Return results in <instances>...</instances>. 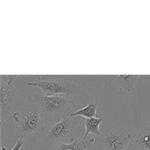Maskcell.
<instances>
[{
	"mask_svg": "<svg viewBox=\"0 0 150 150\" xmlns=\"http://www.w3.org/2000/svg\"><path fill=\"white\" fill-rule=\"evenodd\" d=\"M92 146H95V138H88L86 140L73 138L71 142L56 144L50 150H89Z\"/></svg>",
	"mask_w": 150,
	"mask_h": 150,
	"instance_id": "6",
	"label": "cell"
},
{
	"mask_svg": "<svg viewBox=\"0 0 150 150\" xmlns=\"http://www.w3.org/2000/svg\"><path fill=\"white\" fill-rule=\"evenodd\" d=\"M139 77V75H119L117 84L125 92H130L134 89Z\"/></svg>",
	"mask_w": 150,
	"mask_h": 150,
	"instance_id": "11",
	"label": "cell"
},
{
	"mask_svg": "<svg viewBox=\"0 0 150 150\" xmlns=\"http://www.w3.org/2000/svg\"><path fill=\"white\" fill-rule=\"evenodd\" d=\"M33 100L39 109L43 121L54 123L67 117L70 111V97L67 95L48 96L44 94L33 95Z\"/></svg>",
	"mask_w": 150,
	"mask_h": 150,
	"instance_id": "1",
	"label": "cell"
},
{
	"mask_svg": "<svg viewBox=\"0 0 150 150\" xmlns=\"http://www.w3.org/2000/svg\"><path fill=\"white\" fill-rule=\"evenodd\" d=\"M75 122L76 120H74V118L69 115V117H64L60 121L53 124L47 133L45 139V145L52 147L58 144L71 142L73 137H70V133Z\"/></svg>",
	"mask_w": 150,
	"mask_h": 150,
	"instance_id": "5",
	"label": "cell"
},
{
	"mask_svg": "<svg viewBox=\"0 0 150 150\" xmlns=\"http://www.w3.org/2000/svg\"><path fill=\"white\" fill-rule=\"evenodd\" d=\"M133 145L136 150H150V122L136 134Z\"/></svg>",
	"mask_w": 150,
	"mask_h": 150,
	"instance_id": "8",
	"label": "cell"
},
{
	"mask_svg": "<svg viewBox=\"0 0 150 150\" xmlns=\"http://www.w3.org/2000/svg\"><path fill=\"white\" fill-rule=\"evenodd\" d=\"M13 117V121L18 124L19 133L23 139H34L45 124L35 103V105L26 106L21 115L15 112Z\"/></svg>",
	"mask_w": 150,
	"mask_h": 150,
	"instance_id": "3",
	"label": "cell"
},
{
	"mask_svg": "<svg viewBox=\"0 0 150 150\" xmlns=\"http://www.w3.org/2000/svg\"><path fill=\"white\" fill-rule=\"evenodd\" d=\"M104 120V117H94V118L83 119V123L84 126V134L81 139L86 140L89 135L92 134L98 136H101L103 132L100 130V126Z\"/></svg>",
	"mask_w": 150,
	"mask_h": 150,
	"instance_id": "7",
	"label": "cell"
},
{
	"mask_svg": "<svg viewBox=\"0 0 150 150\" xmlns=\"http://www.w3.org/2000/svg\"><path fill=\"white\" fill-rule=\"evenodd\" d=\"M98 105L95 101L91 100L88 103L87 105L85 107L80 108L76 111H73L70 114V117H82L83 119L94 118V117H98Z\"/></svg>",
	"mask_w": 150,
	"mask_h": 150,
	"instance_id": "10",
	"label": "cell"
},
{
	"mask_svg": "<svg viewBox=\"0 0 150 150\" xmlns=\"http://www.w3.org/2000/svg\"><path fill=\"white\" fill-rule=\"evenodd\" d=\"M13 99V94L12 92L11 86L0 79V105H1V114L4 110L11 104Z\"/></svg>",
	"mask_w": 150,
	"mask_h": 150,
	"instance_id": "9",
	"label": "cell"
},
{
	"mask_svg": "<svg viewBox=\"0 0 150 150\" xmlns=\"http://www.w3.org/2000/svg\"><path fill=\"white\" fill-rule=\"evenodd\" d=\"M136 136V133L132 130L114 129L95 138V146L100 150H127L133 144Z\"/></svg>",
	"mask_w": 150,
	"mask_h": 150,
	"instance_id": "2",
	"label": "cell"
},
{
	"mask_svg": "<svg viewBox=\"0 0 150 150\" xmlns=\"http://www.w3.org/2000/svg\"><path fill=\"white\" fill-rule=\"evenodd\" d=\"M18 77L19 76H17V75H14V76H9V75H7V76H1L0 79L3 80L5 83H7V84L11 86L12 83H13Z\"/></svg>",
	"mask_w": 150,
	"mask_h": 150,
	"instance_id": "12",
	"label": "cell"
},
{
	"mask_svg": "<svg viewBox=\"0 0 150 150\" xmlns=\"http://www.w3.org/2000/svg\"><path fill=\"white\" fill-rule=\"evenodd\" d=\"M23 145V139H19L16 142V143L15 144V145L13 146V147L10 150H21Z\"/></svg>",
	"mask_w": 150,
	"mask_h": 150,
	"instance_id": "13",
	"label": "cell"
},
{
	"mask_svg": "<svg viewBox=\"0 0 150 150\" xmlns=\"http://www.w3.org/2000/svg\"><path fill=\"white\" fill-rule=\"evenodd\" d=\"M26 86L38 88L42 93L48 96L62 95L73 93L76 89V83L67 80H53L42 79L40 76H36L35 81L28 82Z\"/></svg>",
	"mask_w": 150,
	"mask_h": 150,
	"instance_id": "4",
	"label": "cell"
},
{
	"mask_svg": "<svg viewBox=\"0 0 150 150\" xmlns=\"http://www.w3.org/2000/svg\"><path fill=\"white\" fill-rule=\"evenodd\" d=\"M127 150H136V149H134V148H133V147H130V148H129V149H127Z\"/></svg>",
	"mask_w": 150,
	"mask_h": 150,
	"instance_id": "14",
	"label": "cell"
}]
</instances>
